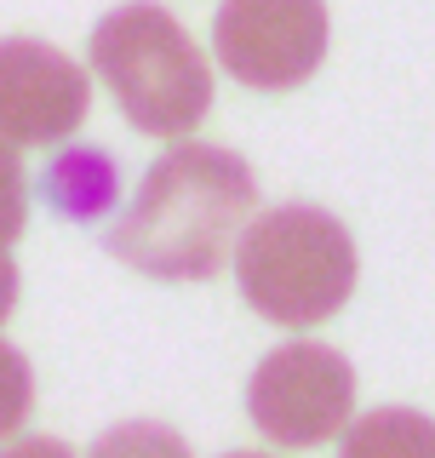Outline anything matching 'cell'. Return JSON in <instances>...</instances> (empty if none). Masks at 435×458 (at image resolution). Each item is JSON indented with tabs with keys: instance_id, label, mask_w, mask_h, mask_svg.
I'll list each match as a JSON object with an SVG mask.
<instances>
[{
	"instance_id": "6da1fadb",
	"label": "cell",
	"mask_w": 435,
	"mask_h": 458,
	"mask_svg": "<svg viewBox=\"0 0 435 458\" xmlns=\"http://www.w3.org/2000/svg\"><path fill=\"white\" fill-rule=\"evenodd\" d=\"M258 207V178L235 149L178 143L143 172L104 247L155 281H212Z\"/></svg>"
},
{
	"instance_id": "5b68a950",
	"label": "cell",
	"mask_w": 435,
	"mask_h": 458,
	"mask_svg": "<svg viewBox=\"0 0 435 458\" xmlns=\"http://www.w3.org/2000/svg\"><path fill=\"white\" fill-rule=\"evenodd\" d=\"M327 0H224L212 52L252 92H293L327 57Z\"/></svg>"
},
{
	"instance_id": "52a82bcc",
	"label": "cell",
	"mask_w": 435,
	"mask_h": 458,
	"mask_svg": "<svg viewBox=\"0 0 435 458\" xmlns=\"http://www.w3.org/2000/svg\"><path fill=\"white\" fill-rule=\"evenodd\" d=\"M40 190H47V207L57 212V218L86 224V218H98V212L115 207V195H121V172H115L109 149H64L47 166Z\"/></svg>"
},
{
	"instance_id": "7c38bea8",
	"label": "cell",
	"mask_w": 435,
	"mask_h": 458,
	"mask_svg": "<svg viewBox=\"0 0 435 458\" xmlns=\"http://www.w3.org/2000/svg\"><path fill=\"white\" fill-rule=\"evenodd\" d=\"M0 458H75V447L57 436H29V441H12Z\"/></svg>"
},
{
	"instance_id": "ba28073f",
	"label": "cell",
	"mask_w": 435,
	"mask_h": 458,
	"mask_svg": "<svg viewBox=\"0 0 435 458\" xmlns=\"http://www.w3.org/2000/svg\"><path fill=\"white\" fill-rule=\"evenodd\" d=\"M338 458H435V419L418 407H372L344 424Z\"/></svg>"
},
{
	"instance_id": "8fae6325",
	"label": "cell",
	"mask_w": 435,
	"mask_h": 458,
	"mask_svg": "<svg viewBox=\"0 0 435 458\" xmlns=\"http://www.w3.org/2000/svg\"><path fill=\"white\" fill-rule=\"evenodd\" d=\"M23 224H29V172L18 149L0 138V247H12L23 235Z\"/></svg>"
},
{
	"instance_id": "4fadbf2b",
	"label": "cell",
	"mask_w": 435,
	"mask_h": 458,
	"mask_svg": "<svg viewBox=\"0 0 435 458\" xmlns=\"http://www.w3.org/2000/svg\"><path fill=\"white\" fill-rule=\"evenodd\" d=\"M12 304H18V264H12L6 247H0V321L12 315Z\"/></svg>"
},
{
	"instance_id": "3957f363",
	"label": "cell",
	"mask_w": 435,
	"mask_h": 458,
	"mask_svg": "<svg viewBox=\"0 0 435 458\" xmlns=\"http://www.w3.org/2000/svg\"><path fill=\"white\" fill-rule=\"evenodd\" d=\"M92 69L115 92L121 114L149 138H183L212 109V64L190 29L155 0L115 6L92 29Z\"/></svg>"
},
{
	"instance_id": "277c9868",
	"label": "cell",
	"mask_w": 435,
	"mask_h": 458,
	"mask_svg": "<svg viewBox=\"0 0 435 458\" xmlns=\"http://www.w3.org/2000/svg\"><path fill=\"white\" fill-rule=\"evenodd\" d=\"M246 412L275 447H321L355 412V367L332 344L293 338L246 378Z\"/></svg>"
},
{
	"instance_id": "30bf717a",
	"label": "cell",
	"mask_w": 435,
	"mask_h": 458,
	"mask_svg": "<svg viewBox=\"0 0 435 458\" xmlns=\"http://www.w3.org/2000/svg\"><path fill=\"white\" fill-rule=\"evenodd\" d=\"M35 412V372H29V355L18 344L0 338V441L18 436Z\"/></svg>"
},
{
	"instance_id": "8992f818",
	"label": "cell",
	"mask_w": 435,
	"mask_h": 458,
	"mask_svg": "<svg viewBox=\"0 0 435 458\" xmlns=\"http://www.w3.org/2000/svg\"><path fill=\"white\" fill-rule=\"evenodd\" d=\"M92 114V81L69 52L29 35L0 40V138L23 149H52L75 138Z\"/></svg>"
},
{
	"instance_id": "5bb4252c",
	"label": "cell",
	"mask_w": 435,
	"mask_h": 458,
	"mask_svg": "<svg viewBox=\"0 0 435 458\" xmlns=\"http://www.w3.org/2000/svg\"><path fill=\"white\" fill-rule=\"evenodd\" d=\"M229 458H264V453H229Z\"/></svg>"
},
{
	"instance_id": "9c48e42d",
	"label": "cell",
	"mask_w": 435,
	"mask_h": 458,
	"mask_svg": "<svg viewBox=\"0 0 435 458\" xmlns=\"http://www.w3.org/2000/svg\"><path fill=\"white\" fill-rule=\"evenodd\" d=\"M92 458H190L178 429L166 424H149V419H132V424H115L92 441Z\"/></svg>"
},
{
	"instance_id": "7a4b0ae2",
	"label": "cell",
	"mask_w": 435,
	"mask_h": 458,
	"mask_svg": "<svg viewBox=\"0 0 435 458\" xmlns=\"http://www.w3.org/2000/svg\"><path fill=\"white\" fill-rule=\"evenodd\" d=\"M361 258L327 207H269L235 241L241 298L275 327H321L355 293Z\"/></svg>"
}]
</instances>
